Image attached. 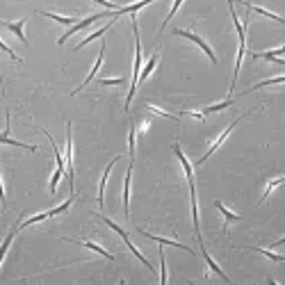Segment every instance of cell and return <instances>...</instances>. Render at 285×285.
<instances>
[{
	"mask_svg": "<svg viewBox=\"0 0 285 285\" xmlns=\"http://www.w3.org/2000/svg\"><path fill=\"white\" fill-rule=\"evenodd\" d=\"M279 185H283V176H279V178H274L272 183H269V185H267V190H265V194H262V201L267 199V196H269V194L274 192V190H276V187Z\"/></svg>",
	"mask_w": 285,
	"mask_h": 285,
	"instance_id": "28",
	"label": "cell"
},
{
	"mask_svg": "<svg viewBox=\"0 0 285 285\" xmlns=\"http://www.w3.org/2000/svg\"><path fill=\"white\" fill-rule=\"evenodd\" d=\"M142 235H146L148 239H155L158 244H171V246H176V249H183V251H190L192 253V249H187L185 244H178V242H173V239H165V238H158V235H151V233H146V231H140Z\"/></svg>",
	"mask_w": 285,
	"mask_h": 285,
	"instance_id": "18",
	"label": "cell"
},
{
	"mask_svg": "<svg viewBox=\"0 0 285 285\" xmlns=\"http://www.w3.org/2000/svg\"><path fill=\"white\" fill-rule=\"evenodd\" d=\"M173 34H178V37H185V39H190V41H194V44H196V46L201 48V50H203V53L208 55V57H210V62H213V64H217V55L213 53V48L208 46L206 41L201 39L199 34H194V32H187V30H173Z\"/></svg>",
	"mask_w": 285,
	"mask_h": 285,
	"instance_id": "5",
	"label": "cell"
},
{
	"mask_svg": "<svg viewBox=\"0 0 285 285\" xmlns=\"http://www.w3.org/2000/svg\"><path fill=\"white\" fill-rule=\"evenodd\" d=\"M0 201H2V210H7V196L2 190V166H0Z\"/></svg>",
	"mask_w": 285,
	"mask_h": 285,
	"instance_id": "33",
	"label": "cell"
},
{
	"mask_svg": "<svg viewBox=\"0 0 285 285\" xmlns=\"http://www.w3.org/2000/svg\"><path fill=\"white\" fill-rule=\"evenodd\" d=\"M160 262H162V274H160V281L166 283V262H165V251L160 249Z\"/></svg>",
	"mask_w": 285,
	"mask_h": 285,
	"instance_id": "32",
	"label": "cell"
},
{
	"mask_svg": "<svg viewBox=\"0 0 285 285\" xmlns=\"http://www.w3.org/2000/svg\"><path fill=\"white\" fill-rule=\"evenodd\" d=\"M64 176V169H55L53 173V178H50V194L57 192V183H60V178Z\"/></svg>",
	"mask_w": 285,
	"mask_h": 285,
	"instance_id": "27",
	"label": "cell"
},
{
	"mask_svg": "<svg viewBox=\"0 0 285 285\" xmlns=\"http://www.w3.org/2000/svg\"><path fill=\"white\" fill-rule=\"evenodd\" d=\"M130 176H133V162L126 171V183H123V210H126V217H130Z\"/></svg>",
	"mask_w": 285,
	"mask_h": 285,
	"instance_id": "10",
	"label": "cell"
},
{
	"mask_svg": "<svg viewBox=\"0 0 285 285\" xmlns=\"http://www.w3.org/2000/svg\"><path fill=\"white\" fill-rule=\"evenodd\" d=\"M73 242H78V244H82V246H87V249H92V251H96V253H100L103 258H107V260H114V256L110 251H105L103 246H98V244H94V242H87V239H73Z\"/></svg>",
	"mask_w": 285,
	"mask_h": 285,
	"instance_id": "17",
	"label": "cell"
},
{
	"mask_svg": "<svg viewBox=\"0 0 285 285\" xmlns=\"http://www.w3.org/2000/svg\"><path fill=\"white\" fill-rule=\"evenodd\" d=\"M148 2H153V0H140V2H135V5L119 7V9H114V12H112V19H119L121 14H137V12L142 9V7H146Z\"/></svg>",
	"mask_w": 285,
	"mask_h": 285,
	"instance_id": "12",
	"label": "cell"
},
{
	"mask_svg": "<svg viewBox=\"0 0 285 285\" xmlns=\"http://www.w3.org/2000/svg\"><path fill=\"white\" fill-rule=\"evenodd\" d=\"M158 62H160V50H155V53L151 55V60L146 62V67L140 71V78H137V85H140V82H144V80L148 78V73H151L153 69H155V64H158Z\"/></svg>",
	"mask_w": 285,
	"mask_h": 285,
	"instance_id": "14",
	"label": "cell"
},
{
	"mask_svg": "<svg viewBox=\"0 0 285 285\" xmlns=\"http://www.w3.org/2000/svg\"><path fill=\"white\" fill-rule=\"evenodd\" d=\"M253 251H258V253H262V256H267V258H272V260H276V262H283V256L281 253H272V251H267V249H260V246H251Z\"/></svg>",
	"mask_w": 285,
	"mask_h": 285,
	"instance_id": "26",
	"label": "cell"
},
{
	"mask_svg": "<svg viewBox=\"0 0 285 285\" xmlns=\"http://www.w3.org/2000/svg\"><path fill=\"white\" fill-rule=\"evenodd\" d=\"M283 53H285V46L276 48V50H269V53H253V60H269V62H276V64H281L283 67L285 62H283Z\"/></svg>",
	"mask_w": 285,
	"mask_h": 285,
	"instance_id": "8",
	"label": "cell"
},
{
	"mask_svg": "<svg viewBox=\"0 0 285 285\" xmlns=\"http://www.w3.org/2000/svg\"><path fill=\"white\" fill-rule=\"evenodd\" d=\"M242 5H244L246 9H251V12H258V14H262V16H267V19L276 21V23H283V19H281L279 14H272V12H267V9H262V7H256V5H251V2H244V0H242Z\"/></svg>",
	"mask_w": 285,
	"mask_h": 285,
	"instance_id": "19",
	"label": "cell"
},
{
	"mask_svg": "<svg viewBox=\"0 0 285 285\" xmlns=\"http://www.w3.org/2000/svg\"><path fill=\"white\" fill-rule=\"evenodd\" d=\"M117 160H119V158H114L112 162H110V165H107L105 173H103V178H100V185H98V206H100V208H103V203H105V199H103V196H105V185H107V176H110V171H112V166L117 165Z\"/></svg>",
	"mask_w": 285,
	"mask_h": 285,
	"instance_id": "13",
	"label": "cell"
},
{
	"mask_svg": "<svg viewBox=\"0 0 285 285\" xmlns=\"http://www.w3.org/2000/svg\"><path fill=\"white\" fill-rule=\"evenodd\" d=\"M180 5H183V0H176V2H173V5H171V12H169V16H166V19H165V23H162V30H165V25H166V23H169V21H171V16H173V14L178 12V7H180Z\"/></svg>",
	"mask_w": 285,
	"mask_h": 285,
	"instance_id": "30",
	"label": "cell"
},
{
	"mask_svg": "<svg viewBox=\"0 0 285 285\" xmlns=\"http://www.w3.org/2000/svg\"><path fill=\"white\" fill-rule=\"evenodd\" d=\"M2 82H5V80H2V73H0V85H2Z\"/></svg>",
	"mask_w": 285,
	"mask_h": 285,
	"instance_id": "36",
	"label": "cell"
},
{
	"mask_svg": "<svg viewBox=\"0 0 285 285\" xmlns=\"http://www.w3.org/2000/svg\"><path fill=\"white\" fill-rule=\"evenodd\" d=\"M100 85H123V78H117V80H100Z\"/></svg>",
	"mask_w": 285,
	"mask_h": 285,
	"instance_id": "35",
	"label": "cell"
},
{
	"mask_svg": "<svg viewBox=\"0 0 285 285\" xmlns=\"http://www.w3.org/2000/svg\"><path fill=\"white\" fill-rule=\"evenodd\" d=\"M100 219H103V221H105V224L110 226L112 231H117V235H121V239L126 242V246H128V249H130V251L135 253V258H140V262H144V267H148V269H153V265H151V262H148V260L144 258V256H142V253H140V249H137V246H135L133 242H130V238H128V233L123 231L121 226H117V224H114V221H112V219H107V217H100Z\"/></svg>",
	"mask_w": 285,
	"mask_h": 285,
	"instance_id": "2",
	"label": "cell"
},
{
	"mask_svg": "<svg viewBox=\"0 0 285 285\" xmlns=\"http://www.w3.org/2000/svg\"><path fill=\"white\" fill-rule=\"evenodd\" d=\"M128 142H130V162H135V126H130V137H128Z\"/></svg>",
	"mask_w": 285,
	"mask_h": 285,
	"instance_id": "31",
	"label": "cell"
},
{
	"mask_svg": "<svg viewBox=\"0 0 285 285\" xmlns=\"http://www.w3.org/2000/svg\"><path fill=\"white\" fill-rule=\"evenodd\" d=\"M228 105H233V98H226L224 103H217V105H210V107H206V110H203V117H206V114H213V112H219V110H224V107H228Z\"/></svg>",
	"mask_w": 285,
	"mask_h": 285,
	"instance_id": "24",
	"label": "cell"
},
{
	"mask_svg": "<svg viewBox=\"0 0 285 285\" xmlns=\"http://www.w3.org/2000/svg\"><path fill=\"white\" fill-rule=\"evenodd\" d=\"M114 12V9H112ZM112 12H98V14H92V16H87V19H82V21H78V23H73V27L71 30H67V34H62L60 39H57V44H64V41L69 39V37H71V34H75L78 32V30H85V27H89L92 25V23H96V21L98 19H103V16H112Z\"/></svg>",
	"mask_w": 285,
	"mask_h": 285,
	"instance_id": "3",
	"label": "cell"
},
{
	"mask_svg": "<svg viewBox=\"0 0 285 285\" xmlns=\"http://www.w3.org/2000/svg\"><path fill=\"white\" fill-rule=\"evenodd\" d=\"M133 16V30H135V69H133V85H130V92H128L126 98V110H130V103L135 98V92H137V78H140V69H142V41H140V27H137V19Z\"/></svg>",
	"mask_w": 285,
	"mask_h": 285,
	"instance_id": "1",
	"label": "cell"
},
{
	"mask_svg": "<svg viewBox=\"0 0 285 285\" xmlns=\"http://www.w3.org/2000/svg\"><path fill=\"white\" fill-rule=\"evenodd\" d=\"M214 208H219V213L226 217V221H239V214H235V213H231L228 208H224L221 201H214Z\"/></svg>",
	"mask_w": 285,
	"mask_h": 285,
	"instance_id": "22",
	"label": "cell"
},
{
	"mask_svg": "<svg viewBox=\"0 0 285 285\" xmlns=\"http://www.w3.org/2000/svg\"><path fill=\"white\" fill-rule=\"evenodd\" d=\"M71 203H73V196H71L69 201H64L62 206L53 208V210H48V213H41V214H34V217L25 219V221H23V224L19 226V228H23V226H30V224H37V221H44V219H50V217H55V214H60V213H67L69 208H71Z\"/></svg>",
	"mask_w": 285,
	"mask_h": 285,
	"instance_id": "4",
	"label": "cell"
},
{
	"mask_svg": "<svg viewBox=\"0 0 285 285\" xmlns=\"http://www.w3.org/2000/svg\"><path fill=\"white\" fill-rule=\"evenodd\" d=\"M2 25L7 27V30H12L16 37H19L23 44H27V39H25V34H23V25H25V19H21V21H16V23H7V21H0Z\"/></svg>",
	"mask_w": 285,
	"mask_h": 285,
	"instance_id": "15",
	"label": "cell"
},
{
	"mask_svg": "<svg viewBox=\"0 0 285 285\" xmlns=\"http://www.w3.org/2000/svg\"><path fill=\"white\" fill-rule=\"evenodd\" d=\"M0 144L19 146V148H25V151H30V153L37 151V146H27V144H23V142H16V140H12V137H9V117H7V128H5V133L0 135Z\"/></svg>",
	"mask_w": 285,
	"mask_h": 285,
	"instance_id": "9",
	"label": "cell"
},
{
	"mask_svg": "<svg viewBox=\"0 0 285 285\" xmlns=\"http://www.w3.org/2000/svg\"><path fill=\"white\" fill-rule=\"evenodd\" d=\"M103 57H105V44H103V46H100L98 60H96V64H94V67H92V71H89V75H87V78H85V82H82V85H80V87H78V89H75V92H73V94H78L80 89H85V85H89V82H92V80H94V75H96V73H98L100 64H103Z\"/></svg>",
	"mask_w": 285,
	"mask_h": 285,
	"instance_id": "11",
	"label": "cell"
},
{
	"mask_svg": "<svg viewBox=\"0 0 285 285\" xmlns=\"http://www.w3.org/2000/svg\"><path fill=\"white\" fill-rule=\"evenodd\" d=\"M283 80H285V75H279V78H274V80H262V82H258V85H253L251 89H246V94L256 92V89H260V87H265V85H281Z\"/></svg>",
	"mask_w": 285,
	"mask_h": 285,
	"instance_id": "25",
	"label": "cell"
},
{
	"mask_svg": "<svg viewBox=\"0 0 285 285\" xmlns=\"http://www.w3.org/2000/svg\"><path fill=\"white\" fill-rule=\"evenodd\" d=\"M249 114H251V112H249ZM249 114H242V117H238V119H235V121H231V126H228V128H226V130H224V133L219 135L217 140H214V144H213V146H210V148H208V153H206V155H203V158H201V160H199V165H203V162H206V160H208V158H210V155H213V153H214V151H217L219 146L224 144V142H226V137H228V135H231V133H233V128L238 126V123H239V121H242V119H244V117H249Z\"/></svg>",
	"mask_w": 285,
	"mask_h": 285,
	"instance_id": "6",
	"label": "cell"
},
{
	"mask_svg": "<svg viewBox=\"0 0 285 285\" xmlns=\"http://www.w3.org/2000/svg\"><path fill=\"white\" fill-rule=\"evenodd\" d=\"M19 231H21L19 226H16V228H14V231H9V235H7V238H5V242H2V244H0V262H2V260H5V256H7V249H9V244H12L14 235H16V233H19Z\"/></svg>",
	"mask_w": 285,
	"mask_h": 285,
	"instance_id": "20",
	"label": "cell"
},
{
	"mask_svg": "<svg viewBox=\"0 0 285 285\" xmlns=\"http://www.w3.org/2000/svg\"><path fill=\"white\" fill-rule=\"evenodd\" d=\"M0 50H5V53L9 55V57H12L14 62H21V57H19V55H14V50H12V48H9V46H7V44H5V41H2V39H0Z\"/></svg>",
	"mask_w": 285,
	"mask_h": 285,
	"instance_id": "29",
	"label": "cell"
},
{
	"mask_svg": "<svg viewBox=\"0 0 285 285\" xmlns=\"http://www.w3.org/2000/svg\"><path fill=\"white\" fill-rule=\"evenodd\" d=\"M114 21H117V19H112V21H110V23H107V25H105V27H100L98 32H94V34H89V37H87V39H82V41H80V44H78V46L73 48V50H80V48H85V46H87V44H92V41H94V39H98V37H103V34H105V32H107V30H110V27H112V25H114Z\"/></svg>",
	"mask_w": 285,
	"mask_h": 285,
	"instance_id": "16",
	"label": "cell"
},
{
	"mask_svg": "<svg viewBox=\"0 0 285 285\" xmlns=\"http://www.w3.org/2000/svg\"><path fill=\"white\" fill-rule=\"evenodd\" d=\"M94 2H98V5L107 7V9H117V5H114V2H110V0H94Z\"/></svg>",
	"mask_w": 285,
	"mask_h": 285,
	"instance_id": "34",
	"label": "cell"
},
{
	"mask_svg": "<svg viewBox=\"0 0 285 285\" xmlns=\"http://www.w3.org/2000/svg\"><path fill=\"white\" fill-rule=\"evenodd\" d=\"M39 14H44V16H48V19H53V21H57V23H62V25H73V23H78L73 16H57V14H53V12H39Z\"/></svg>",
	"mask_w": 285,
	"mask_h": 285,
	"instance_id": "21",
	"label": "cell"
},
{
	"mask_svg": "<svg viewBox=\"0 0 285 285\" xmlns=\"http://www.w3.org/2000/svg\"><path fill=\"white\" fill-rule=\"evenodd\" d=\"M203 258H206L208 267H210V269H213V272H214V274H219V276H221V279H224V281H228V276H226V274H224V272H221V269H219V267H217V262H214V260H213V258H210V256H208V251H206V249H203Z\"/></svg>",
	"mask_w": 285,
	"mask_h": 285,
	"instance_id": "23",
	"label": "cell"
},
{
	"mask_svg": "<svg viewBox=\"0 0 285 285\" xmlns=\"http://www.w3.org/2000/svg\"><path fill=\"white\" fill-rule=\"evenodd\" d=\"M67 173H69V185H71V194L73 190V137H71V123H67Z\"/></svg>",
	"mask_w": 285,
	"mask_h": 285,
	"instance_id": "7",
	"label": "cell"
}]
</instances>
